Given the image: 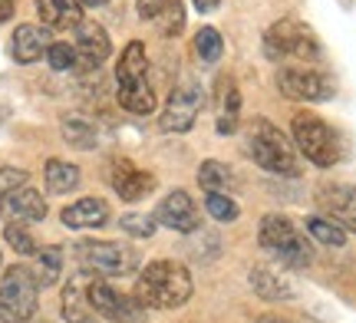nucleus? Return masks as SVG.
<instances>
[{"mask_svg":"<svg viewBox=\"0 0 356 323\" xmlns=\"http://www.w3.org/2000/svg\"><path fill=\"white\" fill-rule=\"evenodd\" d=\"M264 56L274 63L297 60V63H317L320 60V40L314 30L300 20H277L264 30Z\"/></svg>","mask_w":356,"mask_h":323,"instance_id":"nucleus-6","label":"nucleus"},{"mask_svg":"<svg viewBox=\"0 0 356 323\" xmlns=\"http://www.w3.org/2000/svg\"><path fill=\"white\" fill-rule=\"evenodd\" d=\"M257 323H291V320H280V317H261Z\"/></svg>","mask_w":356,"mask_h":323,"instance_id":"nucleus-38","label":"nucleus"},{"mask_svg":"<svg viewBox=\"0 0 356 323\" xmlns=\"http://www.w3.org/2000/svg\"><path fill=\"white\" fill-rule=\"evenodd\" d=\"M191 290H195L191 274L178 260H149L136 281V297L152 310H175L188 304Z\"/></svg>","mask_w":356,"mask_h":323,"instance_id":"nucleus-1","label":"nucleus"},{"mask_svg":"<svg viewBox=\"0 0 356 323\" xmlns=\"http://www.w3.org/2000/svg\"><path fill=\"white\" fill-rule=\"evenodd\" d=\"M63 224L73 228V231H83V228H102L109 221V205L102 198H79L70 208H63Z\"/></svg>","mask_w":356,"mask_h":323,"instance_id":"nucleus-20","label":"nucleus"},{"mask_svg":"<svg viewBox=\"0 0 356 323\" xmlns=\"http://www.w3.org/2000/svg\"><path fill=\"white\" fill-rule=\"evenodd\" d=\"M40 24L50 30H73L83 20V3L79 0H37Z\"/></svg>","mask_w":356,"mask_h":323,"instance_id":"nucleus-21","label":"nucleus"},{"mask_svg":"<svg viewBox=\"0 0 356 323\" xmlns=\"http://www.w3.org/2000/svg\"><path fill=\"white\" fill-rule=\"evenodd\" d=\"M17 10V0H0V24H7Z\"/></svg>","mask_w":356,"mask_h":323,"instance_id":"nucleus-35","label":"nucleus"},{"mask_svg":"<svg viewBox=\"0 0 356 323\" xmlns=\"http://www.w3.org/2000/svg\"><path fill=\"white\" fill-rule=\"evenodd\" d=\"M109 185H113V192L122 201H142L155 188V175L136 168L129 158H113V165H109Z\"/></svg>","mask_w":356,"mask_h":323,"instance_id":"nucleus-14","label":"nucleus"},{"mask_svg":"<svg viewBox=\"0 0 356 323\" xmlns=\"http://www.w3.org/2000/svg\"><path fill=\"white\" fill-rule=\"evenodd\" d=\"M248 156L254 158L257 165L270 172V175H287L297 179L300 175V158H297V145L284 135V132L270 122V119H254L248 129Z\"/></svg>","mask_w":356,"mask_h":323,"instance_id":"nucleus-3","label":"nucleus"},{"mask_svg":"<svg viewBox=\"0 0 356 323\" xmlns=\"http://www.w3.org/2000/svg\"><path fill=\"white\" fill-rule=\"evenodd\" d=\"M115 96L119 106L132 116H149L155 109V92L149 86V60L139 40H132L115 63Z\"/></svg>","mask_w":356,"mask_h":323,"instance_id":"nucleus-2","label":"nucleus"},{"mask_svg":"<svg viewBox=\"0 0 356 323\" xmlns=\"http://www.w3.org/2000/svg\"><path fill=\"white\" fill-rule=\"evenodd\" d=\"M0 215H7V221L33 224V221L47 218V201H43V194L33 192L30 185H20V188H13V192L0 194Z\"/></svg>","mask_w":356,"mask_h":323,"instance_id":"nucleus-17","label":"nucleus"},{"mask_svg":"<svg viewBox=\"0 0 356 323\" xmlns=\"http://www.w3.org/2000/svg\"><path fill=\"white\" fill-rule=\"evenodd\" d=\"M317 205L343 231L356 234V188L353 185H323L317 192Z\"/></svg>","mask_w":356,"mask_h":323,"instance_id":"nucleus-15","label":"nucleus"},{"mask_svg":"<svg viewBox=\"0 0 356 323\" xmlns=\"http://www.w3.org/2000/svg\"><path fill=\"white\" fill-rule=\"evenodd\" d=\"M155 221L165 224L168 231H175V234H195L198 224H202L198 208H195L188 192H168L159 201V208H155Z\"/></svg>","mask_w":356,"mask_h":323,"instance_id":"nucleus-13","label":"nucleus"},{"mask_svg":"<svg viewBox=\"0 0 356 323\" xmlns=\"http://www.w3.org/2000/svg\"><path fill=\"white\" fill-rule=\"evenodd\" d=\"M89 300H92V310L113 323H145L149 320V307H145L136 294L115 290L113 284L99 281L96 274H92V281H89Z\"/></svg>","mask_w":356,"mask_h":323,"instance_id":"nucleus-9","label":"nucleus"},{"mask_svg":"<svg viewBox=\"0 0 356 323\" xmlns=\"http://www.w3.org/2000/svg\"><path fill=\"white\" fill-rule=\"evenodd\" d=\"M257 241H261V247L277 260L280 267L304 271V267L314 264V247H310V238L300 234V228H297L287 215H264L261 231H257Z\"/></svg>","mask_w":356,"mask_h":323,"instance_id":"nucleus-4","label":"nucleus"},{"mask_svg":"<svg viewBox=\"0 0 356 323\" xmlns=\"http://www.w3.org/2000/svg\"><path fill=\"white\" fill-rule=\"evenodd\" d=\"M191 3H195V10L198 13H211V10H218L221 0H191Z\"/></svg>","mask_w":356,"mask_h":323,"instance_id":"nucleus-36","label":"nucleus"},{"mask_svg":"<svg viewBox=\"0 0 356 323\" xmlns=\"http://www.w3.org/2000/svg\"><path fill=\"white\" fill-rule=\"evenodd\" d=\"M122 231L126 234H132V238H152L155 234V228H159V221H155V215H122Z\"/></svg>","mask_w":356,"mask_h":323,"instance_id":"nucleus-32","label":"nucleus"},{"mask_svg":"<svg viewBox=\"0 0 356 323\" xmlns=\"http://www.w3.org/2000/svg\"><path fill=\"white\" fill-rule=\"evenodd\" d=\"M47 63H50L56 73L73 69V63H76V50H73L70 43H50V50H47Z\"/></svg>","mask_w":356,"mask_h":323,"instance_id":"nucleus-33","label":"nucleus"},{"mask_svg":"<svg viewBox=\"0 0 356 323\" xmlns=\"http://www.w3.org/2000/svg\"><path fill=\"white\" fill-rule=\"evenodd\" d=\"M204 208H208V215H211L215 221H234L238 215H241V208L234 205V198H228V194H215V192H208Z\"/></svg>","mask_w":356,"mask_h":323,"instance_id":"nucleus-31","label":"nucleus"},{"mask_svg":"<svg viewBox=\"0 0 356 323\" xmlns=\"http://www.w3.org/2000/svg\"><path fill=\"white\" fill-rule=\"evenodd\" d=\"M238 109H241V92L228 86V96H225V109L218 116V132L221 135H234L238 132Z\"/></svg>","mask_w":356,"mask_h":323,"instance_id":"nucleus-30","label":"nucleus"},{"mask_svg":"<svg viewBox=\"0 0 356 323\" xmlns=\"http://www.w3.org/2000/svg\"><path fill=\"white\" fill-rule=\"evenodd\" d=\"M3 238H7V245H10L17 254H33V251H37V238L26 231L24 221H7Z\"/></svg>","mask_w":356,"mask_h":323,"instance_id":"nucleus-29","label":"nucleus"},{"mask_svg":"<svg viewBox=\"0 0 356 323\" xmlns=\"http://www.w3.org/2000/svg\"><path fill=\"white\" fill-rule=\"evenodd\" d=\"M76 258L83 260L86 271L102 274V277H122L139 267V254L119 241H79Z\"/></svg>","mask_w":356,"mask_h":323,"instance_id":"nucleus-8","label":"nucleus"},{"mask_svg":"<svg viewBox=\"0 0 356 323\" xmlns=\"http://www.w3.org/2000/svg\"><path fill=\"white\" fill-rule=\"evenodd\" d=\"M50 26L43 24H20L10 37V56L17 63H37L50 50Z\"/></svg>","mask_w":356,"mask_h":323,"instance_id":"nucleus-19","label":"nucleus"},{"mask_svg":"<svg viewBox=\"0 0 356 323\" xmlns=\"http://www.w3.org/2000/svg\"><path fill=\"white\" fill-rule=\"evenodd\" d=\"M30 271L37 277L40 290H43V287H53L60 281V271H63V251H60V247H37Z\"/></svg>","mask_w":356,"mask_h":323,"instance_id":"nucleus-24","label":"nucleus"},{"mask_svg":"<svg viewBox=\"0 0 356 323\" xmlns=\"http://www.w3.org/2000/svg\"><path fill=\"white\" fill-rule=\"evenodd\" d=\"M251 287H254L257 297H264V300H291L293 297V284L287 277H280L277 271H270V267L251 271Z\"/></svg>","mask_w":356,"mask_h":323,"instance_id":"nucleus-23","label":"nucleus"},{"mask_svg":"<svg viewBox=\"0 0 356 323\" xmlns=\"http://www.w3.org/2000/svg\"><path fill=\"white\" fill-rule=\"evenodd\" d=\"M40 307V284L26 264L7 267L0 281V323H26L33 320Z\"/></svg>","mask_w":356,"mask_h":323,"instance_id":"nucleus-7","label":"nucleus"},{"mask_svg":"<svg viewBox=\"0 0 356 323\" xmlns=\"http://www.w3.org/2000/svg\"><path fill=\"white\" fill-rule=\"evenodd\" d=\"M277 90L291 99L300 103H327L337 92L333 76L320 73V69H307V66H280L277 69Z\"/></svg>","mask_w":356,"mask_h":323,"instance_id":"nucleus-11","label":"nucleus"},{"mask_svg":"<svg viewBox=\"0 0 356 323\" xmlns=\"http://www.w3.org/2000/svg\"><path fill=\"white\" fill-rule=\"evenodd\" d=\"M307 234L317 238L320 245H327V247H343L346 245L343 228L330 218H307Z\"/></svg>","mask_w":356,"mask_h":323,"instance_id":"nucleus-28","label":"nucleus"},{"mask_svg":"<svg viewBox=\"0 0 356 323\" xmlns=\"http://www.w3.org/2000/svg\"><path fill=\"white\" fill-rule=\"evenodd\" d=\"M63 139L73 149H92L99 142V132L86 116H63Z\"/></svg>","mask_w":356,"mask_h":323,"instance_id":"nucleus-26","label":"nucleus"},{"mask_svg":"<svg viewBox=\"0 0 356 323\" xmlns=\"http://www.w3.org/2000/svg\"><path fill=\"white\" fill-rule=\"evenodd\" d=\"M73 50H76L73 69H76V73H92V69H99V66L109 60L113 43H109V33H106L99 24L79 20V24L73 26Z\"/></svg>","mask_w":356,"mask_h":323,"instance_id":"nucleus-12","label":"nucleus"},{"mask_svg":"<svg viewBox=\"0 0 356 323\" xmlns=\"http://www.w3.org/2000/svg\"><path fill=\"white\" fill-rule=\"evenodd\" d=\"M83 7H102V3H109V0H79Z\"/></svg>","mask_w":356,"mask_h":323,"instance_id":"nucleus-37","label":"nucleus"},{"mask_svg":"<svg viewBox=\"0 0 356 323\" xmlns=\"http://www.w3.org/2000/svg\"><path fill=\"white\" fill-rule=\"evenodd\" d=\"M221 50H225V40L218 33L215 26H202L198 33H195V56L202 60V63H218L221 60Z\"/></svg>","mask_w":356,"mask_h":323,"instance_id":"nucleus-27","label":"nucleus"},{"mask_svg":"<svg viewBox=\"0 0 356 323\" xmlns=\"http://www.w3.org/2000/svg\"><path fill=\"white\" fill-rule=\"evenodd\" d=\"M26 181H30V175H26L24 168H0V194L20 188V185H26Z\"/></svg>","mask_w":356,"mask_h":323,"instance_id":"nucleus-34","label":"nucleus"},{"mask_svg":"<svg viewBox=\"0 0 356 323\" xmlns=\"http://www.w3.org/2000/svg\"><path fill=\"white\" fill-rule=\"evenodd\" d=\"M291 135L297 152L317 168H333L343 158V139L330 122H323L317 113H297L291 119Z\"/></svg>","mask_w":356,"mask_h":323,"instance_id":"nucleus-5","label":"nucleus"},{"mask_svg":"<svg viewBox=\"0 0 356 323\" xmlns=\"http://www.w3.org/2000/svg\"><path fill=\"white\" fill-rule=\"evenodd\" d=\"M43 179H47V192L50 194H70L79 188V168L73 162H60V158H50L47 168H43Z\"/></svg>","mask_w":356,"mask_h":323,"instance_id":"nucleus-22","label":"nucleus"},{"mask_svg":"<svg viewBox=\"0 0 356 323\" xmlns=\"http://www.w3.org/2000/svg\"><path fill=\"white\" fill-rule=\"evenodd\" d=\"M89 281H92V271H86V267L66 281L63 300H60L66 323H99V317L92 310V300H89Z\"/></svg>","mask_w":356,"mask_h":323,"instance_id":"nucleus-16","label":"nucleus"},{"mask_svg":"<svg viewBox=\"0 0 356 323\" xmlns=\"http://www.w3.org/2000/svg\"><path fill=\"white\" fill-rule=\"evenodd\" d=\"M136 13L145 24H155L162 37H178L185 30V7L181 0H136Z\"/></svg>","mask_w":356,"mask_h":323,"instance_id":"nucleus-18","label":"nucleus"},{"mask_svg":"<svg viewBox=\"0 0 356 323\" xmlns=\"http://www.w3.org/2000/svg\"><path fill=\"white\" fill-rule=\"evenodd\" d=\"M198 185H202L204 192H215V194H228L238 181H234V172L231 165L225 162H218V158H208L198 165Z\"/></svg>","mask_w":356,"mask_h":323,"instance_id":"nucleus-25","label":"nucleus"},{"mask_svg":"<svg viewBox=\"0 0 356 323\" xmlns=\"http://www.w3.org/2000/svg\"><path fill=\"white\" fill-rule=\"evenodd\" d=\"M202 109H204V86L198 79L188 76L168 92V103L162 109L159 126H162V132H178V135L191 132V126H195V119H198Z\"/></svg>","mask_w":356,"mask_h":323,"instance_id":"nucleus-10","label":"nucleus"}]
</instances>
